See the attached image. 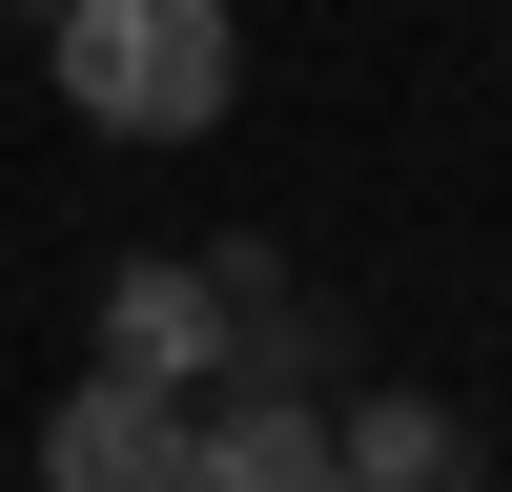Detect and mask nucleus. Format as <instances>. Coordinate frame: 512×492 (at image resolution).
<instances>
[{
  "instance_id": "5",
  "label": "nucleus",
  "mask_w": 512,
  "mask_h": 492,
  "mask_svg": "<svg viewBox=\"0 0 512 492\" xmlns=\"http://www.w3.org/2000/svg\"><path fill=\"white\" fill-rule=\"evenodd\" d=\"M226 390H267V410H328V390H369V328L328 308V287H267V308H226Z\"/></svg>"
},
{
  "instance_id": "3",
  "label": "nucleus",
  "mask_w": 512,
  "mask_h": 492,
  "mask_svg": "<svg viewBox=\"0 0 512 492\" xmlns=\"http://www.w3.org/2000/svg\"><path fill=\"white\" fill-rule=\"evenodd\" d=\"M41 492H185V390L82 369V390L41 410Z\"/></svg>"
},
{
  "instance_id": "6",
  "label": "nucleus",
  "mask_w": 512,
  "mask_h": 492,
  "mask_svg": "<svg viewBox=\"0 0 512 492\" xmlns=\"http://www.w3.org/2000/svg\"><path fill=\"white\" fill-rule=\"evenodd\" d=\"M185 492H349V472H328V410L205 390V410H185Z\"/></svg>"
},
{
  "instance_id": "2",
  "label": "nucleus",
  "mask_w": 512,
  "mask_h": 492,
  "mask_svg": "<svg viewBox=\"0 0 512 492\" xmlns=\"http://www.w3.org/2000/svg\"><path fill=\"white\" fill-rule=\"evenodd\" d=\"M103 369H123V390H226V287H205V246H144V267H123L103 287Z\"/></svg>"
},
{
  "instance_id": "4",
  "label": "nucleus",
  "mask_w": 512,
  "mask_h": 492,
  "mask_svg": "<svg viewBox=\"0 0 512 492\" xmlns=\"http://www.w3.org/2000/svg\"><path fill=\"white\" fill-rule=\"evenodd\" d=\"M328 472L349 492H472V410L451 390H328Z\"/></svg>"
},
{
  "instance_id": "1",
  "label": "nucleus",
  "mask_w": 512,
  "mask_h": 492,
  "mask_svg": "<svg viewBox=\"0 0 512 492\" xmlns=\"http://www.w3.org/2000/svg\"><path fill=\"white\" fill-rule=\"evenodd\" d=\"M41 62H62V103L103 144H205L246 82V21L226 0H41Z\"/></svg>"
}]
</instances>
